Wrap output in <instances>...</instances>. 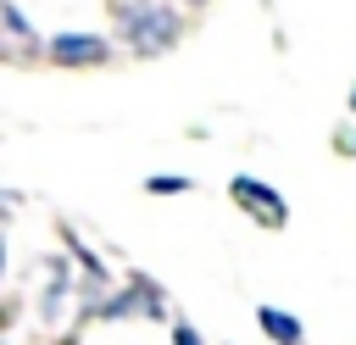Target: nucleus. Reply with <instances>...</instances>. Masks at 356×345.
Wrapping results in <instances>:
<instances>
[{
    "instance_id": "obj_1",
    "label": "nucleus",
    "mask_w": 356,
    "mask_h": 345,
    "mask_svg": "<svg viewBox=\"0 0 356 345\" xmlns=\"http://www.w3.org/2000/svg\"><path fill=\"white\" fill-rule=\"evenodd\" d=\"M117 33L134 56H161L167 45H178L184 22H178V6L172 0H128L117 11Z\"/></svg>"
},
{
    "instance_id": "obj_2",
    "label": "nucleus",
    "mask_w": 356,
    "mask_h": 345,
    "mask_svg": "<svg viewBox=\"0 0 356 345\" xmlns=\"http://www.w3.org/2000/svg\"><path fill=\"white\" fill-rule=\"evenodd\" d=\"M44 56H50L56 67H100V61L111 56V45H106L100 33L61 28V33H50V39H44Z\"/></svg>"
},
{
    "instance_id": "obj_3",
    "label": "nucleus",
    "mask_w": 356,
    "mask_h": 345,
    "mask_svg": "<svg viewBox=\"0 0 356 345\" xmlns=\"http://www.w3.org/2000/svg\"><path fill=\"white\" fill-rule=\"evenodd\" d=\"M228 195H234V200H239V206H245V211H250L261 228H284V223H289L284 195H278L273 184H261V178H245V172H239V178L228 184Z\"/></svg>"
},
{
    "instance_id": "obj_4",
    "label": "nucleus",
    "mask_w": 356,
    "mask_h": 345,
    "mask_svg": "<svg viewBox=\"0 0 356 345\" xmlns=\"http://www.w3.org/2000/svg\"><path fill=\"white\" fill-rule=\"evenodd\" d=\"M256 323H261V334H267V339H278V345H300V317H295V312L256 306Z\"/></svg>"
},
{
    "instance_id": "obj_5",
    "label": "nucleus",
    "mask_w": 356,
    "mask_h": 345,
    "mask_svg": "<svg viewBox=\"0 0 356 345\" xmlns=\"http://www.w3.org/2000/svg\"><path fill=\"white\" fill-rule=\"evenodd\" d=\"M44 267H50V284L39 289V312L56 317L61 312V295H67V262H44Z\"/></svg>"
},
{
    "instance_id": "obj_6",
    "label": "nucleus",
    "mask_w": 356,
    "mask_h": 345,
    "mask_svg": "<svg viewBox=\"0 0 356 345\" xmlns=\"http://www.w3.org/2000/svg\"><path fill=\"white\" fill-rule=\"evenodd\" d=\"M145 189H150V195H184V189H195V184H189L184 172H156Z\"/></svg>"
},
{
    "instance_id": "obj_7",
    "label": "nucleus",
    "mask_w": 356,
    "mask_h": 345,
    "mask_svg": "<svg viewBox=\"0 0 356 345\" xmlns=\"http://www.w3.org/2000/svg\"><path fill=\"white\" fill-rule=\"evenodd\" d=\"M0 17H6V33H11V39H28V17L17 11V0H6V6H0Z\"/></svg>"
},
{
    "instance_id": "obj_8",
    "label": "nucleus",
    "mask_w": 356,
    "mask_h": 345,
    "mask_svg": "<svg viewBox=\"0 0 356 345\" xmlns=\"http://www.w3.org/2000/svg\"><path fill=\"white\" fill-rule=\"evenodd\" d=\"M172 345H200V334L189 323H172Z\"/></svg>"
},
{
    "instance_id": "obj_9",
    "label": "nucleus",
    "mask_w": 356,
    "mask_h": 345,
    "mask_svg": "<svg viewBox=\"0 0 356 345\" xmlns=\"http://www.w3.org/2000/svg\"><path fill=\"white\" fill-rule=\"evenodd\" d=\"M339 150H345V156H356V134H350V128H339Z\"/></svg>"
},
{
    "instance_id": "obj_10",
    "label": "nucleus",
    "mask_w": 356,
    "mask_h": 345,
    "mask_svg": "<svg viewBox=\"0 0 356 345\" xmlns=\"http://www.w3.org/2000/svg\"><path fill=\"white\" fill-rule=\"evenodd\" d=\"M350 111H356V83H350Z\"/></svg>"
},
{
    "instance_id": "obj_11",
    "label": "nucleus",
    "mask_w": 356,
    "mask_h": 345,
    "mask_svg": "<svg viewBox=\"0 0 356 345\" xmlns=\"http://www.w3.org/2000/svg\"><path fill=\"white\" fill-rule=\"evenodd\" d=\"M189 6H206V0H189Z\"/></svg>"
}]
</instances>
